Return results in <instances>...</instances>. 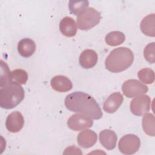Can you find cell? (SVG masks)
I'll return each mask as SVG.
<instances>
[{"label":"cell","mask_w":155,"mask_h":155,"mask_svg":"<svg viewBox=\"0 0 155 155\" xmlns=\"http://www.w3.org/2000/svg\"><path fill=\"white\" fill-rule=\"evenodd\" d=\"M36 50L35 42L30 38L21 39L18 44V51L24 58H29L32 56Z\"/></svg>","instance_id":"2e32d148"},{"label":"cell","mask_w":155,"mask_h":155,"mask_svg":"<svg viewBox=\"0 0 155 155\" xmlns=\"http://www.w3.org/2000/svg\"><path fill=\"white\" fill-rule=\"evenodd\" d=\"M125 39V35L119 31H113L108 33L105 38V42L110 46H117L122 44Z\"/></svg>","instance_id":"d6986e66"},{"label":"cell","mask_w":155,"mask_h":155,"mask_svg":"<svg viewBox=\"0 0 155 155\" xmlns=\"http://www.w3.org/2000/svg\"><path fill=\"white\" fill-rule=\"evenodd\" d=\"M117 140V135L113 130L105 129L99 133L100 143L108 150H111L116 147Z\"/></svg>","instance_id":"7c38bea8"},{"label":"cell","mask_w":155,"mask_h":155,"mask_svg":"<svg viewBox=\"0 0 155 155\" xmlns=\"http://www.w3.org/2000/svg\"><path fill=\"white\" fill-rule=\"evenodd\" d=\"M67 126L74 131H80L90 128L93 125L92 119L82 114H74L71 116L67 120Z\"/></svg>","instance_id":"ba28073f"},{"label":"cell","mask_w":155,"mask_h":155,"mask_svg":"<svg viewBox=\"0 0 155 155\" xmlns=\"http://www.w3.org/2000/svg\"><path fill=\"white\" fill-rule=\"evenodd\" d=\"M101 19V13L92 7H87L78 15L77 26L81 30H88L99 24Z\"/></svg>","instance_id":"277c9868"},{"label":"cell","mask_w":155,"mask_h":155,"mask_svg":"<svg viewBox=\"0 0 155 155\" xmlns=\"http://www.w3.org/2000/svg\"><path fill=\"white\" fill-rule=\"evenodd\" d=\"M79 61L82 68H91L95 66L97 62V54L93 50H85L80 54Z\"/></svg>","instance_id":"5bb4252c"},{"label":"cell","mask_w":155,"mask_h":155,"mask_svg":"<svg viewBox=\"0 0 155 155\" xmlns=\"http://www.w3.org/2000/svg\"><path fill=\"white\" fill-rule=\"evenodd\" d=\"M12 79L20 85L25 84L28 80V74L22 69H16L11 72Z\"/></svg>","instance_id":"7402d4cb"},{"label":"cell","mask_w":155,"mask_h":155,"mask_svg":"<svg viewBox=\"0 0 155 155\" xmlns=\"http://www.w3.org/2000/svg\"><path fill=\"white\" fill-rule=\"evenodd\" d=\"M154 116L151 113L144 114L142 118V128L144 132L148 136L154 137L155 135Z\"/></svg>","instance_id":"ac0fdd59"},{"label":"cell","mask_w":155,"mask_h":155,"mask_svg":"<svg viewBox=\"0 0 155 155\" xmlns=\"http://www.w3.org/2000/svg\"><path fill=\"white\" fill-rule=\"evenodd\" d=\"M96 133L91 130L87 129L81 131L77 137V142L79 146L84 148L93 147L97 142Z\"/></svg>","instance_id":"8fae6325"},{"label":"cell","mask_w":155,"mask_h":155,"mask_svg":"<svg viewBox=\"0 0 155 155\" xmlns=\"http://www.w3.org/2000/svg\"><path fill=\"white\" fill-rule=\"evenodd\" d=\"M59 30L65 36L73 37L76 34L77 24L73 18L65 16L60 21Z\"/></svg>","instance_id":"9a60e30c"},{"label":"cell","mask_w":155,"mask_h":155,"mask_svg":"<svg viewBox=\"0 0 155 155\" xmlns=\"http://www.w3.org/2000/svg\"><path fill=\"white\" fill-rule=\"evenodd\" d=\"M88 1H70L68 3V8L71 13L78 15L88 7Z\"/></svg>","instance_id":"ffe728a7"},{"label":"cell","mask_w":155,"mask_h":155,"mask_svg":"<svg viewBox=\"0 0 155 155\" xmlns=\"http://www.w3.org/2000/svg\"><path fill=\"white\" fill-rule=\"evenodd\" d=\"M154 51H155L154 42H153L147 44L143 50V56L145 60L151 64H153L155 62Z\"/></svg>","instance_id":"603a6c76"},{"label":"cell","mask_w":155,"mask_h":155,"mask_svg":"<svg viewBox=\"0 0 155 155\" xmlns=\"http://www.w3.org/2000/svg\"><path fill=\"white\" fill-rule=\"evenodd\" d=\"M151 99L148 95H140L133 99L130 103L131 112L137 116H140L150 110Z\"/></svg>","instance_id":"52a82bcc"},{"label":"cell","mask_w":155,"mask_h":155,"mask_svg":"<svg viewBox=\"0 0 155 155\" xmlns=\"http://www.w3.org/2000/svg\"><path fill=\"white\" fill-rule=\"evenodd\" d=\"M64 154H82V153L80 148L75 146H70L67 147L64 151L63 152Z\"/></svg>","instance_id":"cb8c5ba5"},{"label":"cell","mask_w":155,"mask_h":155,"mask_svg":"<svg viewBox=\"0 0 155 155\" xmlns=\"http://www.w3.org/2000/svg\"><path fill=\"white\" fill-rule=\"evenodd\" d=\"M65 106L68 110L86 115L93 119H99L103 113L96 101L90 94L75 91L65 98Z\"/></svg>","instance_id":"7a4b0ae2"},{"label":"cell","mask_w":155,"mask_h":155,"mask_svg":"<svg viewBox=\"0 0 155 155\" xmlns=\"http://www.w3.org/2000/svg\"><path fill=\"white\" fill-rule=\"evenodd\" d=\"M140 146V139L135 134H128L124 136L119 140L118 148L124 154H133L136 153Z\"/></svg>","instance_id":"5b68a950"},{"label":"cell","mask_w":155,"mask_h":155,"mask_svg":"<svg viewBox=\"0 0 155 155\" xmlns=\"http://www.w3.org/2000/svg\"><path fill=\"white\" fill-rule=\"evenodd\" d=\"M51 86L53 90L58 92H67L71 90L73 84L71 81L66 76L58 75L51 79Z\"/></svg>","instance_id":"4fadbf2b"},{"label":"cell","mask_w":155,"mask_h":155,"mask_svg":"<svg viewBox=\"0 0 155 155\" xmlns=\"http://www.w3.org/2000/svg\"><path fill=\"white\" fill-rule=\"evenodd\" d=\"M24 119L22 114L19 111L11 113L5 120V127L8 131L11 133H18L23 127Z\"/></svg>","instance_id":"9c48e42d"},{"label":"cell","mask_w":155,"mask_h":155,"mask_svg":"<svg viewBox=\"0 0 155 155\" xmlns=\"http://www.w3.org/2000/svg\"><path fill=\"white\" fill-rule=\"evenodd\" d=\"M134 61L133 51L127 47L113 50L105 61V68L111 73H119L128 68Z\"/></svg>","instance_id":"3957f363"},{"label":"cell","mask_w":155,"mask_h":155,"mask_svg":"<svg viewBox=\"0 0 155 155\" xmlns=\"http://www.w3.org/2000/svg\"><path fill=\"white\" fill-rule=\"evenodd\" d=\"M122 90L126 97L132 98L146 93L148 88L136 79H128L123 83Z\"/></svg>","instance_id":"8992f818"},{"label":"cell","mask_w":155,"mask_h":155,"mask_svg":"<svg viewBox=\"0 0 155 155\" xmlns=\"http://www.w3.org/2000/svg\"><path fill=\"white\" fill-rule=\"evenodd\" d=\"M124 101L123 95L119 92L110 94L103 104L104 110L108 113H113L120 107Z\"/></svg>","instance_id":"30bf717a"},{"label":"cell","mask_w":155,"mask_h":155,"mask_svg":"<svg viewBox=\"0 0 155 155\" xmlns=\"http://www.w3.org/2000/svg\"><path fill=\"white\" fill-rule=\"evenodd\" d=\"M137 76L140 81L146 84H151L154 81V72L150 68L141 69L137 73Z\"/></svg>","instance_id":"44dd1931"},{"label":"cell","mask_w":155,"mask_h":155,"mask_svg":"<svg viewBox=\"0 0 155 155\" xmlns=\"http://www.w3.org/2000/svg\"><path fill=\"white\" fill-rule=\"evenodd\" d=\"M141 31L150 37L155 36V15L151 13L144 17L140 25Z\"/></svg>","instance_id":"e0dca14e"},{"label":"cell","mask_w":155,"mask_h":155,"mask_svg":"<svg viewBox=\"0 0 155 155\" xmlns=\"http://www.w3.org/2000/svg\"><path fill=\"white\" fill-rule=\"evenodd\" d=\"M0 106L2 108L12 109L19 104L24 98L22 86L14 81L7 64L1 61Z\"/></svg>","instance_id":"6da1fadb"}]
</instances>
